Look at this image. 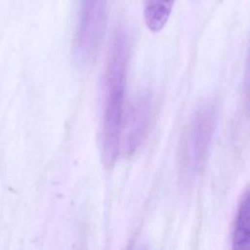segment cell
Masks as SVG:
<instances>
[{
    "instance_id": "6da1fadb",
    "label": "cell",
    "mask_w": 250,
    "mask_h": 250,
    "mask_svg": "<svg viewBox=\"0 0 250 250\" xmlns=\"http://www.w3.org/2000/svg\"><path fill=\"white\" fill-rule=\"evenodd\" d=\"M128 57V34L119 27L111 39L104 79L102 150L104 161L108 166L115 163L121 147Z\"/></svg>"
},
{
    "instance_id": "7a4b0ae2",
    "label": "cell",
    "mask_w": 250,
    "mask_h": 250,
    "mask_svg": "<svg viewBox=\"0 0 250 250\" xmlns=\"http://www.w3.org/2000/svg\"><path fill=\"white\" fill-rule=\"evenodd\" d=\"M107 0H80L78 21L73 42V57L80 67L96 60L106 21Z\"/></svg>"
},
{
    "instance_id": "3957f363",
    "label": "cell",
    "mask_w": 250,
    "mask_h": 250,
    "mask_svg": "<svg viewBox=\"0 0 250 250\" xmlns=\"http://www.w3.org/2000/svg\"><path fill=\"white\" fill-rule=\"evenodd\" d=\"M217 111L212 104H202L195 112L183 140L181 165L188 178L196 175L206 159L215 129Z\"/></svg>"
},
{
    "instance_id": "277c9868",
    "label": "cell",
    "mask_w": 250,
    "mask_h": 250,
    "mask_svg": "<svg viewBox=\"0 0 250 250\" xmlns=\"http://www.w3.org/2000/svg\"><path fill=\"white\" fill-rule=\"evenodd\" d=\"M151 114V97L148 92H142L132 103L125 123L122 126L124 145L128 153H133L140 146L148 127Z\"/></svg>"
},
{
    "instance_id": "5b68a950",
    "label": "cell",
    "mask_w": 250,
    "mask_h": 250,
    "mask_svg": "<svg viewBox=\"0 0 250 250\" xmlns=\"http://www.w3.org/2000/svg\"><path fill=\"white\" fill-rule=\"evenodd\" d=\"M175 0H146L144 17L148 29L153 32L161 30L167 23Z\"/></svg>"
},
{
    "instance_id": "8992f818",
    "label": "cell",
    "mask_w": 250,
    "mask_h": 250,
    "mask_svg": "<svg viewBox=\"0 0 250 250\" xmlns=\"http://www.w3.org/2000/svg\"><path fill=\"white\" fill-rule=\"evenodd\" d=\"M250 212V200L249 192L243 194V197L239 203L237 213L234 220L233 231H232V246L236 249H244L249 244L250 229H249V215Z\"/></svg>"
}]
</instances>
